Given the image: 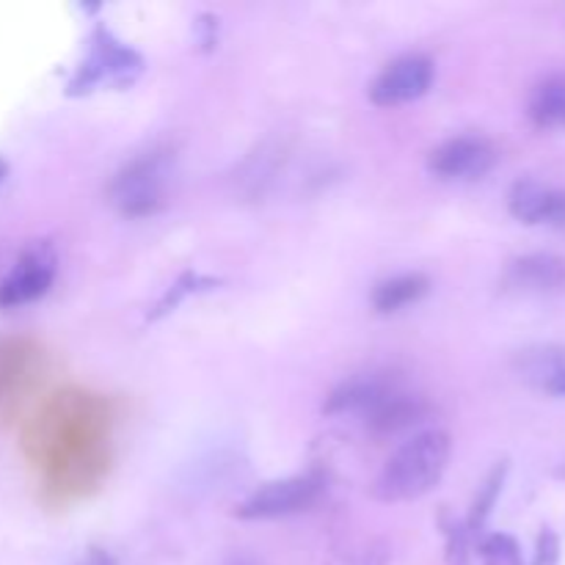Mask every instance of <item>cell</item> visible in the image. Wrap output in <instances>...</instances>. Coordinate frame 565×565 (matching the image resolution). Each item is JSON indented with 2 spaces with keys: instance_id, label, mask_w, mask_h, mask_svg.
<instances>
[{
  "instance_id": "6da1fadb",
  "label": "cell",
  "mask_w": 565,
  "mask_h": 565,
  "mask_svg": "<svg viewBox=\"0 0 565 565\" xmlns=\"http://www.w3.org/2000/svg\"><path fill=\"white\" fill-rule=\"evenodd\" d=\"M452 439L445 428H425L403 441L373 486V497L381 502H412L430 494L450 467Z\"/></svg>"
},
{
  "instance_id": "7a4b0ae2",
  "label": "cell",
  "mask_w": 565,
  "mask_h": 565,
  "mask_svg": "<svg viewBox=\"0 0 565 565\" xmlns=\"http://www.w3.org/2000/svg\"><path fill=\"white\" fill-rule=\"evenodd\" d=\"M169 149H149L121 166L108 185V199L127 218H147L166 204V182H169Z\"/></svg>"
},
{
  "instance_id": "3957f363",
  "label": "cell",
  "mask_w": 565,
  "mask_h": 565,
  "mask_svg": "<svg viewBox=\"0 0 565 565\" xmlns=\"http://www.w3.org/2000/svg\"><path fill=\"white\" fill-rule=\"evenodd\" d=\"M141 55L125 42L114 36L105 25H97L92 33L86 58L77 66L75 77L70 83L72 94L94 92L103 83H130L141 72Z\"/></svg>"
},
{
  "instance_id": "277c9868",
  "label": "cell",
  "mask_w": 565,
  "mask_h": 565,
  "mask_svg": "<svg viewBox=\"0 0 565 565\" xmlns=\"http://www.w3.org/2000/svg\"><path fill=\"white\" fill-rule=\"evenodd\" d=\"M320 489H323V478H320L318 472L290 475V478L270 480V483L252 491V494L237 505L235 516L252 519V522H259V519L292 516V513L307 511V508L320 497Z\"/></svg>"
},
{
  "instance_id": "5b68a950",
  "label": "cell",
  "mask_w": 565,
  "mask_h": 565,
  "mask_svg": "<svg viewBox=\"0 0 565 565\" xmlns=\"http://www.w3.org/2000/svg\"><path fill=\"white\" fill-rule=\"evenodd\" d=\"M58 257L50 243H31L0 279V309H20L39 301L55 281Z\"/></svg>"
},
{
  "instance_id": "8992f818",
  "label": "cell",
  "mask_w": 565,
  "mask_h": 565,
  "mask_svg": "<svg viewBox=\"0 0 565 565\" xmlns=\"http://www.w3.org/2000/svg\"><path fill=\"white\" fill-rule=\"evenodd\" d=\"M434 61L423 53H406L390 61L370 83V99L379 108H401L425 97L434 86Z\"/></svg>"
},
{
  "instance_id": "52a82bcc",
  "label": "cell",
  "mask_w": 565,
  "mask_h": 565,
  "mask_svg": "<svg viewBox=\"0 0 565 565\" xmlns=\"http://www.w3.org/2000/svg\"><path fill=\"white\" fill-rule=\"evenodd\" d=\"M497 163L494 143L486 136L463 132L441 141L434 152L428 154V169L439 180L447 182H469L489 174Z\"/></svg>"
},
{
  "instance_id": "ba28073f",
  "label": "cell",
  "mask_w": 565,
  "mask_h": 565,
  "mask_svg": "<svg viewBox=\"0 0 565 565\" xmlns=\"http://www.w3.org/2000/svg\"><path fill=\"white\" fill-rule=\"evenodd\" d=\"M502 287L519 296H555L565 290V257L561 254H522L502 274Z\"/></svg>"
},
{
  "instance_id": "9c48e42d",
  "label": "cell",
  "mask_w": 565,
  "mask_h": 565,
  "mask_svg": "<svg viewBox=\"0 0 565 565\" xmlns=\"http://www.w3.org/2000/svg\"><path fill=\"white\" fill-rule=\"evenodd\" d=\"M508 210L527 226L565 230V188L539 180H519L508 193Z\"/></svg>"
},
{
  "instance_id": "30bf717a",
  "label": "cell",
  "mask_w": 565,
  "mask_h": 565,
  "mask_svg": "<svg viewBox=\"0 0 565 565\" xmlns=\"http://www.w3.org/2000/svg\"><path fill=\"white\" fill-rule=\"evenodd\" d=\"M397 384L390 375H353V379L342 381L329 397H326V414H362L367 417L386 395H390Z\"/></svg>"
},
{
  "instance_id": "8fae6325",
  "label": "cell",
  "mask_w": 565,
  "mask_h": 565,
  "mask_svg": "<svg viewBox=\"0 0 565 565\" xmlns=\"http://www.w3.org/2000/svg\"><path fill=\"white\" fill-rule=\"evenodd\" d=\"M527 114L541 130H561V127H565V72L544 77L533 88Z\"/></svg>"
},
{
  "instance_id": "7c38bea8",
  "label": "cell",
  "mask_w": 565,
  "mask_h": 565,
  "mask_svg": "<svg viewBox=\"0 0 565 565\" xmlns=\"http://www.w3.org/2000/svg\"><path fill=\"white\" fill-rule=\"evenodd\" d=\"M430 290V279L425 274H401L384 279L375 285L373 290V307L381 315H395L401 309L412 307L419 298H425V292Z\"/></svg>"
},
{
  "instance_id": "4fadbf2b",
  "label": "cell",
  "mask_w": 565,
  "mask_h": 565,
  "mask_svg": "<svg viewBox=\"0 0 565 565\" xmlns=\"http://www.w3.org/2000/svg\"><path fill=\"white\" fill-rule=\"evenodd\" d=\"M502 483H505V463H500V467L489 475V480H486L483 491L478 494V500H475L472 505V513H469V527L478 530L480 524L486 522V516H489L491 508H494L497 497H500Z\"/></svg>"
},
{
  "instance_id": "5bb4252c",
  "label": "cell",
  "mask_w": 565,
  "mask_h": 565,
  "mask_svg": "<svg viewBox=\"0 0 565 565\" xmlns=\"http://www.w3.org/2000/svg\"><path fill=\"white\" fill-rule=\"evenodd\" d=\"M483 555L489 557L491 563L519 565V544L511 535H491L483 544Z\"/></svg>"
},
{
  "instance_id": "9a60e30c",
  "label": "cell",
  "mask_w": 565,
  "mask_h": 565,
  "mask_svg": "<svg viewBox=\"0 0 565 565\" xmlns=\"http://www.w3.org/2000/svg\"><path fill=\"white\" fill-rule=\"evenodd\" d=\"M539 386L544 392H550V395L565 397V359H561V362H557L555 367H552L550 373L539 381Z\"/></svg>"
},
{
  "instance_id": "2e32d148",
  "label": "cell",
  "mask_w": 565,
  "mask_h": 565,
  "mask_svg": "<svg viewBox=\"0 0 565 565\" xmlns=\"http://www.w3.org/2000/svg\"><path fill=\"white\" fill-rule=\"evenodd\" d=\"M557 552H561V544H557L555 533L544 530V533H541V541H539V557H535V565H555Z\"/></svg>"
},
{
  "instance_id": "e0dca14e",
  "label": "cell",
  "mask_w": 565,
  "mask_h": 565,
  "mask_svg": "<svg viewBox=\"0 0 565 565\" xmlns=\"http://www.w3.org/2000/svg\"><path fill=\"white\" fill-rule=\"evenodd\" d=\"M81 565H116L114 557L105 555V552H92Z\"/></svg>"
},
{
  "instance_id": "ac0fdd59",
  "label": "cell",
  "mask_w": 565,
  "mask_h": 565,
  "mask_svg": "<svg viewBox=\"0 0 565 565\" xmlns=\"http://www.w3.org/2000/svg\"><path fill=\"white\" fill-rule=\"evenodd\" d=\"M6 174H9V163H6V160H0V182L6 180Z\"/></svg>"
}]
</instances>
